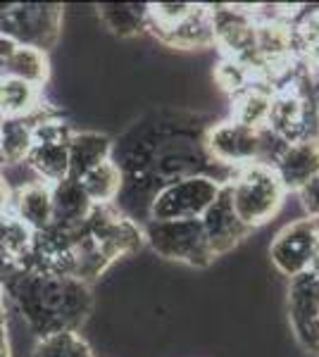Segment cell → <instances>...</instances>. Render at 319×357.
<instances>
[{
    "instance_id": "cell-22",
    "label": "cell",
    "mask_w": 319,
    "mask_h": 357,
    "mask_svg": "<svg viewBox=\"0 0 319 357\" xmlns=\"http://www.w3.org/2000/svg\"><path fill=\"white\" fill-rule=\"evenodd\" d=\"M81 186L94 205H112L121 191V172L107 160L81 178Z\"/></svg>"
},
{
    "instance_id": "cell-15",
    "label": "cell",
    "mask_w": 319,
    "mask_h": 357,
    "mask_svg": "<svg viewBox=\"0 0 319 357\" xmlns=\"http://www.w3.org/2000/svg\"><path fill=\"white\" fill-rule=\"evenodd\" d=\"M50 117H57V112L48 110V105H43L34 114H27V117H5L0 124V165L27 162V155L34 143V126L40 119Z\"/></svg>"
},
{
    "instance_id": "cell-10",
    "label": "cell",
    "mask_w": 319,
    "mask_h": 357,
    "mask_svg": "<svg viewBox=\"0 0 319 357\" xmlns=\"http://www.w3.org/2000/svg\"><path fill=\"white\" fill-rule=\"evenodd\" d=\"M74 131L60 117L40 119L34 126V143L27 162L38 174V181L57 183L69 176V138Z\"/></svg>"
},
{
    "instance_id": "cell-13",
    "label": "cell",
    "mask_w": 319,
    "mask_h": 357,
    "mask_svg": "<svg viewBox=\"0 0 319 357\" xmlns=\"http://www.w3.org/2000/svg\"><path fill=\"white\" fill-rule=\"evenodd\" d=\"M272 169L286 193H298L319 174V138H300L286 143L274 158Z\"/></svg>"
},
{
    "instance_id": "cell-26",
    "label": "cell",
    "mask_w": 319,
    "mask_h": 357,
    "mask_svg": "<svg viewBox=\"0 0 319 357\" xmlns=\"http://www.w3.org/2000/svg\"><path fill=\"white\" fill-rule=\"evenodd\" d=\"M17 269H20V262L15 257H10L8 252L0 250V291L8 286V281L17 274Z\"/></svg>"
},
{
    "instance_id": "cell-24",
    "label": "cell",
    "mask_w": 319,
    "mask_h": 357,
    "mask_svg": "<svg viewBox=\"0 0 319 357\" xmlns=\"http://www.w3.org/2000/svg\"><path fill=\"white\" fill-rule=\"evenodd\" d=\"M34 241V231L27 227L15 212H3L0 215V250L15 257L17 262L29 252Z\"/></svg>"
},
{
    "instance_id": "cell-17",
    "label": "cell",
    "mask_w": 319,
    "mask_h": 357,
    "mask_svg": "<svg viewBox=\"0 0 319 357\" xmlns=\"http://www.w3.org/2000/svg\"><path fill=\"white\" fill-rule=\"evenodd\" d=\"M15 215L27 224L31 231H43L53 224V200H50V183L31 181L13 193Z\"/></svg>"
},
{
    "instance_id": "cell-12",
    "label": "cell",
    "mask_w": 319,
    "mask_h": 357,
    "mask_svg": "<svg viewBox=\"0 0 319 357\" xmlns=\"http://www.w3.org/2000/svg\"><path fill=\"white\" fill-rule=\"evenodd\" d=\"M200 227L205 231L207 245L214 252V257H222L226 252H231L253 234L234 212L226 183L217 198H214V203L205 210V215L200 217Z\"/></svg>"
},
{
    "instance_id": "cell-19",
    "label": "cell",
    "mask_w": 319,
    "mask_h": 357,
    "mask_svg": "<svg viewBox=\"0 0 319 357\" xmlns=\"http://www.w3.org/2000/svg\"><path fill=\"white\" fill-rule=\"evenodd\" d=\"M98 17L119 38H133L148 31V5L103 3L98 5Z\"/></svg>"
},
{
    "instance_id": "cell-7",
    "label": "cell",
    "mask_w": 319,
    "mask_h": 357,
    "mask_svg": "<svg viewBox=\"0 0 319 357\" xmlns=\"http://www.w3.org/2000/svg\"><path fill=\"white\" fill-rule=\"evenodd\" d=\"M222 191V183L212 176L195 174L179 178L155 193L148 207V220H200Z\"/></svg>"
},
{
    "instance_id": "cell-8",
    "label": "cell",
    "mask_w": 319,
    "mask_h": 357,
    "mask_svg": "<svg viewBox=\"0 0 319 357\" xmlns=\"http://www.w3.org/2000/svg\"><path fill=\"white\" fill-rule=\"evenodd\" d=\"M267 255L272 267L286 279L310 272L319 255V222L303 217L286 224L281 231L274 234Z\"/></svg>"
},
{
    "instance_id": "cell-1",
    "label": "cell",
    "mask_w": 319,
    "mask_h": 357,
    "mask_svg": "<svg viewBox=\"0 0 319 357\" xmlns=\"http://www.w3.org/2000/svg\"><path fill=\"white\" fill-rule=\"evenodd\" d=\"M38 338L79 331L94 312L91 286L72 276L20 267L3 289Z\"/></svg>"
},
{
    "instance_id": "cell-31",
    "label": "cell",
    "mask_w": 319,
    "mask_h": 357,
    "mask_svg": "<svg viewBox=\"0 0 319 357\" xmlns=\"http://www.w3.org/2000/svg\"><path fill=\"white\" fill-rule=\"evenodd\" d=\"M0 326H5V303H3V291H0Z\"/></svg>"
},
{
    "instance_id": "cell-20",
    "label": "cell",
    "mask_w": 319,
    "mask_h": 357,
    "mask_svg": "<svg viewBox=\"0 0 319 357\" xmlns=\"http://www.w3.org/2000/svg\"><path fill=\"white\" fill-rule=\"evenodd\" d=\"M43 105V93L38 86L24 84L20 79L0 77V114L3 117H27Z\"/></svg>"
},
{
    "instance_id": "cell-14",
    "label": "cell",
    "mask_w": 319,
    "mask_h": 357,
    "mask_svg": "<svg viewBox=\"0 0 319 357\" xmlns=\"http://www.w3.org/2000/svg\"><path fill=\"white\" fill-rule=\"evenodd\" d=\"M50 200H53V224L50 227L65 229H81L94 210V200L86 195L84 186L77 178H62L50 186Z\"/></svg>"
},
{
    "instance_id": "cell-6",
    "label": "cell",
    "mask_w": 319,
    "mask_h": 357,
    "mask_svg": "<svg viewBox=\"0 0 319 357\" xmlns=\"http://www.w3.org/2000/svg\"><path fill=\"white\" fill-rule=\"evenodd\" d=\"M143 241L158 257L205 269L217 260L207 245L200 220H148L143 224Z\"/></svg>"
},
{
    "instance_id": "cell-16",
    "label": "cell",
    "mask_w": 319,
    "mask_h": 357,
    "mask_svg": "<svg viewBox=\"0 0 319 357\" xmlns=\"http://www.w3.org/2000/svg\"><path fill=\"white\" fill-rule=\"evenodd\" d=\"M112 138L101 131H74L69 138V178L81 181L94 167L107 162Z\"/></svg>"
},
{
    "instance_id": "cell-30",
    "label": "cell",
    "mask_w": 319,
    "mask_h": 357,
    "mask_svg": "<svg viewBox=\"0 0 319 357\" xmlns=\"http://www.w3.org/2000/svg\"><path fill=\"white\" fill-rule=\"evenodd\" d=\"M0 357H13V353H10L8 326H0Z\"/></svg>"
},
{
    "instance_id": "cell-4",
    "label": "cell",
    "mask_w": 319,
    "mask_h": 357,
    "mask_svg": "<svg viewBox=\"0 0 319 357\" xmlns=\"http://www.w3.org/2000/svg\"><path fill=\"white\" fill-rule=\"evenodd\" d=\"M148 31L160 43L179 50H202L214 45L210 5H148Z\"/></svg>"
},
{
    "instance_id": "cell-18",
    "label": "cell",
    "mask_w": 319,
    "mask_h": 357,
    "mask_svg": "<svg viewBox=\"0 0 319 357\" xmlns=\"http://www.w3.org/2000/svg\"><path fill=\"white\" fill-rule=\"evenodd\" d=\"M272 89L265 86H246L241 93L231 98V117L236 124H243L248 129H267V119H269L272 107Z\"/></svg>"
},
{
    "instance_id": "cell-2",
    "label": "cell",
    "mask_w": 319,
    "mask_h": 357,
    "mask_svg": "<svg viewBox=\"0 0 319 357\" xmlns=\"http://www.w3.org/2000/svg\"><path fill=\"white\" fill-rule=\"evenodd\" d=\"M286 143L276 138L269 129H248L234 119H222L202 134V148L214 165L226 169H241L246 165L262 162L269 165L281 153Z\"/></svg>"
},
{
    "instance_id": "cell-3",
    "label": "cell",
    "mask_w": 319,
    "mask_h": 357,
    "mask_svg": "<svg viewBox=\"0 0 319 357\" xmlns=\"http://www.w3.org/2000/svg\"><path fill=\"white\" fill-rule=\"evenodd\" d=\"M226 188H229L234 212L251 231L274 220L288 195L274 169L262 162H253L236 169Z\"/></svg>"
},
{
    "instance_id": "cell-28",
    "label": "cell",
    "mask_w": 319,
    "mask_h": 357,
    "mask_svg": "<svg viewBox=\"0 0 319 357\" xmlns=\"http://www.w3.org/2000/svg\"><path fill=\"white\" fill-rule=\"evenodd\" d=\"M10 207H13V188H10L8 181L0 176V215H3V212H10Z\"/></svg>"
},
{
    "instance_id": "cell-23",
    "label": "cell",
    "mask_w": 319,
    "mask_h": 357,
    "mask_svg": "<svg viewBox=\"0 0 319 357\" xmlns=\"http://www.w3.org/2000/svg\"><path fill=\"white\" fill-rule=\"evenodd\" d=\"M34 357H94V350L79 331H60L38 338Z\"/></svg>"
},
{
    "instance_id": "cell-5",
    "label": "cell",
    "mask_w": 319,
    "mask_h": 357,
    "mask_svg": "<svg viewBox=\"0 0 319 357\" xmlns=\"http://www.w3.org/2000/svg\"><path fill=\"white\" fill-rule=\"evenodd\" d=\"M62 15L57 3H0V36L48 53L60 41Z\"/></svg>"
},
{
    "instance_id": "cell-9",
    "label": "cell",
    "mask_w": 319,
    "mask_h": 357,
    "mask_svg": "<svg viewBox=\"0 0 319 357\" xmlns=\"http://www.w3.org/2000/svg\"><path fill=\"white\" fill-rule=\"evenodd\" d=\"M286 314L288 326L310 357H319V276L312 272L288 279L286 286Z\"/></svg>"
},
{
    "instance_id": "cell-29",
    "label": "cell",
    "mask_w": 319,
    "mask_h": 357,
    "mask_svg": "<svg viewBox=\"0 0 319 357\" xmlns=\"http://www.w3.org/2000/svg\"><path fill=\"white\" fill-rule=\"evenodd\" d=\"M310 91H312V107H315V117H317V131H319V69H317V74H315V77H312Z\"/></svg>"
},
{
    "instance_id": "cell-32",
    "label": "cell",
    "mask_w": 319,
    "mask_h": 357,
    "mask_svg": "<svg viewBox=\"0 0 319 357\" xmlns=\"http://www.w3.org/2000/svg\"><path fill=\"white\" fill-rule=\"evenodd\" d=\"M3 119H5V117H3V114H0V124H3Z\"/></svg>"
},
{
    "instance_id": "cell-25",
    "label": "cell",
    "mask_w": 319,
    "mask_h": 357,
    "mask_svg": "<svg viewBox=\"0 0 319 357\" xmlns=\"http://www.w3.org/2000/svg\"><path fill=\"white\" fill-rule=\"evenodd\" d=\"M298 200H300V207H303L307 220L319 222V174L312 178L305 188H300Z\"/></svg>"
},
{
    "instance_id": "cell-27",
    "label": "cell",
    "mask_w": 319,
    "mask_h": 357,
    "mask_svg": "<svg viewBox=\"0 0 319 357\" xmlns=\"http://www.w3.org/2000/svg\"><path fill=\"white\" fill-rule=\"evenodd\" d=\"M15 48H17V43H13L10 38H5V36H0V77H3V69L10 62V57H13Z\"/></svg>"
},
{
    "instance_id": "cell-21",
    "label": "cell",
    "mask_w": 319,
    "mask_h": 357,
    "mask_svg": "<svg viewBox=\"0 0 319 357\" xmlns=\"http://www.w3.org/2000/svg\"><path fill=\"white\" fill-rule=\"evenodd\" d=\"M3 77L20 79L31 86H43L50 79V60L48 53L36 48H27V45H17L10 62L3 69Z\"/></svg>"
},
{
    "instance_id": "cell-11",
    "label": "cell",
    "mask_w": 319,
    "mask_h": 357,
    "mask_svg": "<svg viewBox=\"0 0 319 357\" xmlns=\"http://www.w3.org/2000/svg\"><path fill=\"white\" fill-rule=\"evenodd\" d=\"M84 229L91 238H96L98 243L105 248L114 262L124 255L138 252L146 245L141 224L129 220L114 205H94Z\"/></svg>"
}]
</instances>
